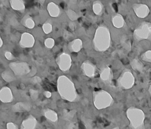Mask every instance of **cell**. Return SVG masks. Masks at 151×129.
<instances>
[{"mask_svg": "<svg viewBox=\"0 0 151 129\" xmlns=\"http://www.w3.org/2000/svg\"><path fill=\"white\" fill-rule=\"evenodd\" d=\"M57 88L61 98L69 102H74L77 92L74 83L66 76H60L57 80Z\"/></svg>", "mask_w": 151, "mask_h": 129, "instance_id": "6da1fadb", "label": "cell"}, {"mask_svg": "<svg viewBox=\"0 0 151 129\" xmlns=\"http://www.w3.org/2000/svg\"><path fill=\"white\" fill-rule=\"evenodd\" d=\"M111 37L110 31L104 25L99 26L95 32L93 44L94 49L97 51H106L110 46Z\"/></svg>", "mask_w": 151, "mask_h": 129, "instance_id": "7a4b0ae2", "label": "cell"}, {"mask_svg": "<svg viewBox=\"0 0 151 129\" xmlns=\"http://www.w3.org/2000/svg\"><path fill=\"white\" fill-rule=\"evenodd\" d=\"M126 114L131 129L143 128L145 114L141 109L131 107L127 109Z\"/></svg>", "mask_w": 151, "mask_h": 129, "instance_id": "3957f363", "label": "cell"}, {"mask_svg": "<svg viewBox=\"0 0 151 129\" xmlns=\"http://www.w3.org/2000/svg\"><path fill=\"white\" fill-rule=\"evenodd\" d=\"M93 101L94 106L97 109L107 108L114 102V99L110 93L102 89L93 92Z\"/></svg>", "mask_w": 151, "mask_h": 129, "instance_id": "277c9868", "label": "cell"}, {"mask_svg": "<svg viewBox=\"0 0 151 129\" xmlns=\"http://www.w3.org/2000/svg\"><path fill=\"white\" fill-rule=\"evenodd\" d=\"M133 36L137 41L143 40L151 41V22L143 21L140 23L133 31Z\"/></svg>", "mask_w": 151, "mask_h": 129, "instance_id": "5b68a950", "label": "cell"}, {"mask_svg": "<svg viewBox=\"0 0 151 129\" xmlns=\"http://www.w3.org/2000/svg\"><path fill=\"white\" fill-rule=\"evenodd\" d=\"M117 85L122 89L132 88L135 82L134 77L132 72L129 69H124L117 80Z\"/></svg>", "mask_w": 151, "mask_h": 129, "instance_id": "8992f818", "label": "cell"}, {"mask_svg": "<svg viewBox=\"0 0 151 129\" xmlns=\"http://www.w3.org/2000/svg\"><path fill=\"white\" fill-rule=\"evenodd\" d=\"M9 67L16 76L26 75L30 72L29 64L25 62H11Z\"/></svg>", "mask_w": 151, "mask_h": 129, "instance_id": "52a82bcc", "label": "cell"}, {"mask_svg": "<svg viewBox=\"0 0 151 129\" xmlns=\"http://www.w3.org/2000/svg\"><path fill=\"white\" fill-rule=\"evenodd\" d=\"M56 63L61 70L67 72L69 70L71 66L72 60L70 54L63 53L57 57Z\"/></svg>", "mask_w": 151, "mask_h": 129, "instance_id": "ba28073f", "label": "cell"}, {"mask_svg": "<svg viewBox=\"0 0 151 129\" xmlns=\"http://www.w3.org/2000/svg\"><path fill=\"white\" fill-rule=\"evenodd\" d=\"M132 8L137 17L140 18H144L148 16L150 12L149 7L145 4L135 3L132 5Z\"/></svg>", "mask_w": 151, "mask_h": 129, "instance_id": "9c48e42d", "label": "cell"}, {"mask_svg": "<svg viewBox=\"0 0 151 129\" xmlns=\"http://www.w3.org/2000/svg\"><path fill=\"white\" fill-rule=\"evenodd\" d=\"M35 43V38L34 36L29 33H24L21 36L19 42L20 47L22 48H31Z\"/></svg>", "mask_w": 151, "mask_h": 129, "instance_id": "30bf717a", "label": "cell"}, {"mask_svg": "<svg viewBox=\"0 0 151 129\" xmlns=\"http://www.w3.org/2000/svg\"><path fill=\"white\" fill-rule=\"evenodd\" d=\"M81 70L83 74L87 77L92 78L95 75V65L89 60H86L82 63L81 65Z\"/></svg>", "mask_w": 151, "mask_h": 129, "instance_id": "8fae6325", "label": "cell"}, {"mask_svg": "<svg viewBox=\"0 0 151 129\" xmlns=\"http://www.w3.org/2000/svg\"><path fill=\"white\" fill-rule=\"evenodd\" d=\"M14 97L11 89L7 87L4 86L0 90V100L3 103H9L13 101Z\"/></svg>", "mask_w": 151, "mask_h": 129, "instance_id": "7c38bea8", "label": "cell"}, {"mask_svg": "<svg viewBox=\"0 0 151 129\" xmlns=\"http://www.w3.org/2000/svg\"><path fill=\"white\" fill-rule=\"evenodd\" d=\"M37 123L38 122L35 117L29 115L22 121L20 129H36Z\"/></svg>", "mask_w": 151, "mask_h": 129, "instance_id": "4fadbf2b", "label": "cell"}, {"mask_svg": "<svg viewBox=\"0 0 151 129\" xmlns=\"http://www.w3.org/2000/svg\"><path fill=\"white\" fill-rule=\"evenodd\" d=\"M100 78L104 83H109L111 82L113 78V72L111 68L108 66L102 67L100 71Z\"/></svg>", "mask_w": 151, "mask_h": 129, "instance_id": "5bb4252c", "label": "cell"}, {"mask_svg": "<svg viewBox=\"0 0 151 129\" xmlns=\"http://www.w3.org/2000/svg\"><path fill=\"white\" fill-rule=\"evenodd\" d=\"M83 47L82 40L80 38H76L70 41L68 44V48L70 51L77 53L80 51Z\"/></svg>", "mask_w": 151, "mask_h": 129, "instance_id": "9a60e30c", "label": "cell"}, {"mask_svg": "<svg viewBox=\"0 0 151 129\" xmlns=\"http://www.w3.org/2000/svg\"><path fill=\"white\" fill-rule=\"evenodd\" d=\"M31 108V105L27 102H19L12 107V109L14 112H25L29 111Z\"/></svg>", "mask_w": 151, "mask_h": 129, "instance_id": "2e32d148", "label": "cell"}, {"mask_svg": "<svg viewBox=\"0 0 151 129\" xmlns=\"http://www.w3.org/2000/svg\"><path fill=\"white\" fill-rule=\"evenodd\" d=\"M49 15L52 17H57L60 14V8L58 5L53 2H50L47 6Z\"/></svg>", "mask_w": 151, "mask_h": 129, "instance_id": "e0dca14e", "label": "cell"}, {"mask_svg": "<svg viewBox=\"0 0 151 129\" xmlns=\"http://www.w3.org/2000/svg\"><path fill=\"white\" fill-rule=\"evenodd\" d=\"M111 22L113 26L117 28H121L124 25V20L120 14L114 15L111 18Z\"/></svg>", "mask_w": 151, "mask_h": 129, "instance_id": "ac0fdd59", "label": "cell"}, {"mask_svg": "<svg viewBox=\"0 0 151 129\" xmlns=\"http://www.w3.org/2000/svg\"><path fill=\"white\" fill-rule=\"evenodd\" d=\"M44 115L48 120L50 121L51 122H55L58 121V118L57 113L55 111L51 109L47 108L46 109H44Z\"/></svg>", "mask_w": 151, "mask_h": 129, "instance_id": "d6986e66", "label": "cell"}, {"mask_svg": "<svg viewBox=\"0 0 151 129\" xmlns=\"http://www.w3.org/2000/svg\"><path fill=\"white\" fill-rule=\"evenodd\" d=\"M10 6L16 11H23L25 9V3L22 0H11L9 1Z\"/></svg>", "mask_w": 151, "mask_h": 129, "instance_id": "ffe728a7", "label": "cell"}, {"mask_svg": "<svg viewBox=\"0 0 151 129\" xmlns=\"http://www.w3.org/2000/svg\"><path fill=\"white\" fill-rule=\"evenodd\" d=\"M21 22L23 25L29 29H32L35 27L34 21L32 17L28 15H26L22 18Z\"/></svg>", "mask_w": 151, "mask_h": 129, "instance_id": "44dd1931", "label": "cell"}, {"mask_svg": "<svg viewBox=\"0 0 151 129\" xmlns=\"http://www.w3.org/2000/svg\"><path fill=\"white\" fill-rule=\"evenodd\" d=\"M130 64L132 68L135 71L142 72L144 69V66L143 63L137 59H132Z\"/></svg>", "mask_w": 151, "mask_h": 129, "instance_id": "7402d4cb", "label": "cell"}, {"mask_svg": "<svg viewBox=\"0 0 151 129\" xmlns=\"http://www.w3.org/2000/svg\"><path fill=\"white\" fill-rule=\"evenodd\" d=\"M63 118L67 121H71V120L73 119L74 117L76 114V111L74 109L72 110H68L64 109L63 111Z\"/></svg>", "mask_w": 151, "mask_h": 129, "instance_id": "603a6c76", "label": "cell"}, {"mask_svg": "<svg viewBox=\"0 0 151 129\" xmlns=\"http://www.w3.org/2000/svg\"><path fill=\"white\" fill-rule=\"evenodd\" d=\"M2 78L7 82H11L14 81L15 79V74L12 71L10 70H5L1 73Z\"/></svg>", "mask_w": 151, "mask_h": 129, "instance_id": "cb8c5ba5", "label": "cell"}, {"mask_svg": "<svg viewBox=\"0 0 151 129\" xmlns=\"http://www.w3.org/2000/svg\"><path fill=\"white\" fill-rule=\"evenodd\" d=\"M120 44L126 50L130 51L131 50V47H132L131 41L127 36L123 35L122 37L120 40Z\"/></svg>", "mask_w": 151, "mask_h": 129, "instance_id": "d4e9b609", "label": "cell"}, {"mask_svg": "<svg viewBox=\"0 0 151 129\" xmlns=\"http://www.w3.org/2000/svg\"><path fill=\"white\" fill-rule=\"evenodd\" d=\"M103 5L101 1H94L93 4V11L94 13L96 15H101L103 11Z\"/></svg>", "mask_w": 151, "mask_h": 129, "instance_id": "484cf974", "label": "cell"}, {"mask_svg": "<svg viewBox=\"0 0 151 129\" xmlns=\"http://www.w3.org/2000/svg\"><path fill=\"white\" fill-rule=\"evenodd\" d=\"M66 14H67V15L68 16V17L70 18V20L71 21H76L78 18V14H77V12H76L73 9H68L66 11Z\"/></svg>", "mask_w": 151, "mask_h": 129, "instance_id": "4316f807", "label": "cell"}, {"mask_svg": "<svg viewBox=\"0 0 151 129\" xmlns=\"http://www.w3.org/2000/svg\"><path fill=\"white\" fill-rule=\"evenodd\" d=\"M42 30L44 32V33L48 34H50L52 31V26L50 22L47 21L43 24V25H42Z\"/></svg>", "mask_w": 151, "mask_h": 129, "instance_id": "83f0119b", "label": "cell"}, {"mask_svg": "<svg viewBox=\"0 0 151 129\" xmlns=\"http://www.w3.org/2000/svg\"><path fill=\"white\" fill-rule=\"evenodd\" d=\"M141 58L143 60L151 63V50H147L141 55Z\"/></svg>", "mask_w": 151, "mask_h": 129, "instance_id": "f1b7e54d", "label": "cell"}, {"mask_svg": "<svg viewBox=\"0 0 151 129\" xmlns=\"http://www.w3.org/2000/svg\"><path fill=\"white\" fill-rule=\"evenodd\" d=\"M63 129H78V124L74 121H68L64 125Z\"/></svg>", "mask_w": 151, "mask_h": 129, "instance_id": "f546056e", "label": "cell"}, {"mask_svg": "<svg viewBox=\"0 0 151 129\" xmlns=\"http://www.w3.org/2000/svg\"><path fill=\"white\" fill-rule=\"evenodd\" d=\"M44 44L47 48L51 49L55 44V41L52 38H47L44 41Z\"/></svg>", "mask_w": 151, "mask_h": 129, "instance_id": "4dcf8cb0", "label": "cell"}, {"mask_svg": "<svg viewBox=\"0 0 151 129\" xmlns=\"http://www.w3.org/2000/svg\"><path fill=\"white\" fill-rule=\"evenodd\" d=\"M29 96H30L32 100H36L38 98L39 92L37 90L31 89L29 91Z\"/></svg>", "mask_w": 151, "mask_h": 129, "instance_id": "1f68e13d", "label": "cell"}, {"mask_svg": "<svg viewBox=\"0 0 151 129\" xmlns=\"http://www.w3.org/2000/svg\"><path fill=\"white\" fill-rule=\"evenodd\" d=\"M83 121L84 125L86 126V127H87L88 128H91L93 127L94 123L92 120L84 118V119H83Z\"/></svg>", "mask_w": 151, "mask_h": 129, "instance_id": "d6a6232c", "label": "cell"}, {"mask_svg": "<svg viewBox=\"0 0 151 129\" xmlns=\"http://www.w3.org/2000/svg\"><path fill=\"white\" fill-rule=\"evenodd\" d=\"M4 56H5V57L8 60H12L14 59L13 54L9 51H5L4 52Z\"/></svg>", "mask_w": 151, "mask_h": 129, "instance_id": "836d02e7", "label": "cell"}, {"mask_svg": "<svg viewBox=\"0 0 151 129\" xmlns=\"http://www.w3.org/2000/svg\"><path fill=\"white\" fill-rule=\"evenodd\" d=\"M31 82L32 83H34V84H38V83H41V79L39 76H35L32 77V78L31 79Z\"/></svg>", "mask_w": 151, "mask_h": 129, "instance_id": "e575fe53", "label": "cell"}, {"mask_svg": "<svg viewBox=\"0 0 151 129\" xmlns=\"http://www.w3.org/2000/svg\"><path fill=\"white\" fill-rule=\"evenodd\" d=\"M6 129H18V126L12 122H9L6 124Z\"/></svg>", "mask_w": 151, "mask_h": 129, "instance_id": "d590c367", "label": "cell"}, {"mask_svg": "<svg viewBox=\"0 0 151 129\" xmlns=\"http://www.w3.org/2000/svg\"><path fill=\"white\" fill-rule=\"evenodd\" d=\"M43 94H44V96H45V98H51V95H52L51 92H50V91H44V93H43Z\"/></svg>", "mask_w": 151, "mask_h": 129, "instance_id": "8d00e7d4", "label": "cell"}, {"mask_svg": "<svg viewBox=\"0 0 151 129\" xmlns=\"http://www.w3.org/2000/svg\"><path fill=\"white\" fill-rule=\"evenodd\" d=\"M69 27L70 28V29L74 30L76 28V24L73 22V21H71L70 23H69Z\"/></svg>", "mask_w": 151, "mask_h": 129, "instance_id": "74e56055", "label": "cell"}, {"mask_svg": "<svg viewBox=\"0 0 151 129\" xmlns=\"http://www.w3.org/2000/svg\"><path fill=\"white\" fill-rule=\"evenodd\" d=\"M148 92H149V94L151 95V83H150V85H149V89H148Z\"/></svg>", "mask_w": 151, "mask_h": 129, "instance_id": "f35d334b", "label": "cell"}, {"mask_svg": "<svg viewBox=\"0 0 151 129\" xmlns=\"http://www.w3.org/2000/svg\"><path fill=\"white\" fill-rule=\"evenodd\" d=\"M0 40H1V44H0V47H1L2 46V44H3V41H2V38H0Z\"/></svg>", "mask_w": 151, "mask_h": 129, "instance_id": "ab89813d", "label": "cell"}, {"mask_svg": "<svg viewBox=\"0 0 151 129\" xmlns=\"http://www.w3.org/2000/svg\"><path fill=\"white\" fill-rule=\"evenodd\" d=\"M112 129H120L119 128V127H114V128H113Z\"/></svg>", "mask_w": 151, "mask_h": 129, "instance_id": "60d3db41", "label": "cell"}, {"mask_svg": "<svg viewBox=\"0 0 151 129\" xmlns=\"http://www.w3.org/2000/svg\"><path fill=\"white\" fill-rule=\"evenodd\" d=\"M47 129H50V128H47Z\"/></svg>", "mask_w": 151, "mask_h": 129, "instance_id": "b9f144b4", "label": "cell"}]
</instances>
